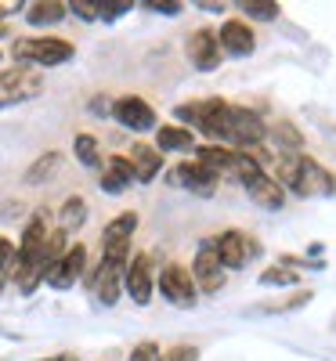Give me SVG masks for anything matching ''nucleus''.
Instances as JSON below:
<instances>
[{"label": "nucleus", "mask_w": 336, "mask_h": 361, "mask_svg": "<svg viewBox=\"0 0 336 361\" xmlns=\"http://www.w3.org/2000/svg\"><path fill=\"white\" fill-rule=\"evenodd\" d=\"M66 4L62 0H37V4H29V11H25V18L33 22V25H54V22H62L66 18Z\"/></svg>", "instance_id": "nucleus-20"}, {"label": "nucleus", "mask_w": 336, "mask_h": 361, "mask_svg": "<svg viewBox=\"0 0 336 361\" xmlns=\"http://www.w3.org/2000/svg\"><path fill=\"white\" fill-rule=\"evenodd\" d=\"M0 37H4V25H0Z\"/></svg>", "instance_id": "nucleus-34"}, {"label": "nucleus", "mask_w": 336, "mask_h": 361, "mask_svg": "<svg viewBox=\"0 0 336 361\" xmlns=\"http://www.w3.org/2000/svg\"><path fill=\"white\" fill-rule=\"evenodd\" d=\"M44 361H76L73 354H54V357H44Z\"/></svg>", "instance_id": "nucleus-33"}, {"label": "nucleus", "mask_w": 336, "mask_h": 361, "mask_svg": "<svg viewBox=\"0 0 336 361\" xmlns=\"http://www.w3.org/2000/svg\"><path fill=\"white\" fill-rule=\"evenodd\" d=\"M160 293L170 300L174 307H192V304H196L192 271H185L181 264H167V267L160 271Z\"/></svg>", "instance_id": "nucleus-6"}, {"label": "nucleus", "mask_w": 336, "mask_h": 361, "mask_svg": "<svg viewBox=\"0 0 336 361\" xmlns=\"http://www.w3.org/2000/svg\"><path fill=\"white\" fill-rule=\"evenodd\" d=\"M87 271V250L76 243V246H69L66 253H62V260H58L51 271H47V286H54V289H69V286H76V279Z\"/></svg>", "instance_id": "nucleus-11"}, {"label": "nucleus", "mask_w": 336, "mask_h": 361, "mask_svg": "<svg viewBox=\"0 0 336 361\" xmlns=\"http://www.w3.org/2000/svg\"><path fill=\"white\" fill-rule=\"evenodd\" d=\"M73 152H76V159H80L83 166H98V163H102V156H98V141L90 137V134H80V137L73 141Z\"/></svg>", "instance_id": "nucleus-23"}, {"label": "nucleus", "mask_w": 336, "mask_h": 361, "mask_svg": "<svg viewBox=\"0 0 336 361\" xmlns=\"http://www.w3.org/2000/svg\"><path fill=\"white\" fill-rule=\"evenodd\" d=\"M0 286H4V279H0Z\"/></svg>", "instance_id": "nucleus-35"}, {"label": "nucleus", "mask_w": 336, "mask_h": 361, "mask_svg": "<svg viewBox=\"0 0 336 361\" xmlns=\"http://www.w3.org/2000/svg\"><path fill=\"white\" fill-rule=\"evenodd\" d=\"M192 282H196V289H203V293H217V289L224 286V267H221V260H217V250H213V238H206V243L199 246V253H196Z\"/></svg>", "instance_id": "nucleus-8"}, {"label": "nucleus", "mask_w": 336, "mask_h": 361, "mask_svg": "<svg viewBox=\"0 0 336 361\" xmlns=\"http://www.w3.org/2000/svg\"><path fill=\"white\" fill-rule=\"evenodd\" d=\"M58 170V152H47V156H40L33 166L25 170V185H40L44 177H51Z\"/></svg>", "instance_id": "nucleus-24"}, {"label": "nucleus", "mask_w": 336, "mask_h": 361, "mask_svg": "<svg viewBox=\"0 0 336 361\" xmlns=\"http://www.w3.org/2000/svg\"><path fill=\"white\" fill-rule=\"evenodd\" d=\"M11 54H15V62L18 66H62L73 58V44L69 40H58V37H22L11 44Z\"/></svg>", "instance_id": "nucleus-2"}, {"label": "nucleus", "mask_w": 336, "mask_h": 361, "mask_svg": "<svg viewBox=\"0 0 336 361\" xmlns=\"http://www.w3.org/2000/svg\"><path fill=\"white\" fill-rule=\"evenodd\" d=\"M181 188H188V192H199V195H213V185H217V173L199 166V163H181L174 173H170Z\"/></svg>", "instance_id": "nucleus-14"}, {"label": "nucleus", "mask_w": 336, "mask_h": 361, "mask_svg": "<svg viewBox=\"0 0 336 361\" xmlns=\"http://www.w3.org/2000/svg\"><path fill=\"white\" fill-rule=\"evenodd\" d=\"M138 228V214H119L105 224L102 231V260H119V264H127L131 260V235Z\"/></svg>", "instance_id": "nucleus-4"}, {"label": "nucleus", "mask_w": 336, "mask_h": 361, "mask_svg": "<svg viewBox=\"0 0 336 361\" xmlns=\"http://www.w3.org/2000/svg\"><path fill=\"white\" fill-rule=\"evenodd\" d=\"M246 195H250L257 206H264V209H279V206L286 202L282 185H279L275 177H268V173H257V177L246 180Z\"/></svg>", "instance_id": "nucleus-15"}, {"label": "nucleus", "mask_w": 336, "mask_h": 361, "mask_svg": "<svg viewBox=\"0 0 336 361\" xmlns=\"http://www.w3.org/2000/svg\"><path fill=\"white\" fill-rule=\"evenodd\" d=\"M217 44H221V51L242 58V54H250V51H253V33H250V25H246V22H224V25H221V33H217Z\"/></svg>", "instance_id": "nucleus-16"}, {"label": "nucleus", "mask_w": 336, "mask_h": 361, "mask_svg": "<svg viewBox=\"0 0 336 361\" xmlns=\"http://www.w3.org/2000/svg\"><path fill=\"white\" fill-rule=\"evenodd\" d=\"M239 8L246 11L250 18H257V22H271V18H279V11H282L275 0H242Z\"/></svg>", "instance_id": "nucleus-22"}, {"label": "nucleus", "mask_w": 336, "mask_h": 361, "mask_svg": "<svg viewBox=\"0 0 336 361\" xmlns=\"http://www.w3.org/2000/svg\"><path fill=\"white\" fill-rule=\"evenodd\" d=\"M127 163L134 170V180H141V185H148V180L163 170V156H160V148H152V145H134Z\"/></svg>", "instance_id": "nucleus-17"}, {"label": "nucleus", "mask_w": 336, "mask_h": 361, "mask_svg": "<svg viewBox=\"0 0 336 361\" xmlns=\"http://www.w3.org/2000/svg\"><path fill=\"white\" fill-rule=\"evenodd\" d=\"M11 264H15V246H11V238L0 235V279L11 275Z\"/></svg>", "instance_id": "nucleus-26"}, {"label": "nucleus", "mask_w": 336, "mask_h": 361, "mask_svg": "<svg viewBox=\"0 0 336 361\" xmlns=\"http://www.w3.org/2000/svg\"><path fill=\"white\" fill-rule=\"evenodd\" d=\"M196 357H199V350H196V347H174L163 361H196Z\"/></svg>", "instance_id": "nucleus-32"}, {"label": "nucleus", "mask_w": 336, "mask_h": 361, "mask_svg": "<svg viewBox=\"0 0 336 361\" xmlns=\"http://www.w3.org/2000/svg\"><path fill=\"white\" fill-rule=\"evenodd\" d=\"M275 163H279L275 180L289 185L296 195H336V177L322 170L311 156H275Z\"/></svg>", "instance_id": "nucleus-1"}, {"label": "nucleus", "mask_w": 336, "mask_h": 361, "mask_svg": "<svg viewBox=\"0 0 336 361\" xmlns=\"http://www.w3.org/2000/svg\"><path fill=\"white\" fill-rule=\"evenodd\" d=\"M213 250H217V260L221 267H242L246 260H253L260 253V246L253 243L250 235H242V231H224L213 238Z\"/></svg>", "instance_id": "nucleus-9"}, {"label": "nucleus", "mask_w": 336, "mask_h": 361, "mask_svg": "<svg viewBox=\"0 0 336 361\" xmlns=\"http://www.w3.org/2000/svg\"><path fill=\"white\" fill-rule=\"evenodd\" d=\"M131 361H163V354H160V347L152 343V340H145V343H138V347H134Z\"/></svg>", "instance_id": "nucleus-27"}, {"label": "nucleus", "mask_w": 336, "mask_h": 361, "mask_svg": "<svg viewBox=\"0 0 336 361\" xmlns=\"http://www.w3.org/2000/svg\"><path fill=\"white\" fill-rule=\"evenodd\" d=\"M124 271H127V264H119V260H102V264L87 275L90 293H95L105 307H112V304H116L119 286H124Z\"/></svg>", "instance_id": "nucleus-10"}, {"label": "nucleus", "mask_w": 336, "mask_h": 361, "mask_svg": "<svg viewBox=\"0 0 336 361\" xmlns=\"http://www.w3.org/2000/svg\"><path fill=\"white\" fill-rule=\"evenodd\" d=\"M271 137H275V141H279V145H293V148L300 145V130H293L289 123H279V127H275V130H271Z\"/></svg>", "instance_id": "nucleus-28"}, {"label": "nucleus", "mask_w": 336, "mask_h": 361, "mask_svg": "<svg viewBox=\"0 0 336 361\" xmlns=\"http://www.w3.org/2000/svg\"><path fill=\"white\" fill-rule=\"evenodd\" d=\"M131 185H134V170H131L127 156H112L105 163V173H102V188L109 195H119V192H127Z\"/></svg>", "instance_id": "nucleus-18"}, {"label": "nucleus", "mask_w": 336, "mask_h": 361, "mask_svg": "<svg viewBox=\"0 0 336 361\" xmlns=\"http://www.w3.org/2000/svg\"><path fill=\"white\" fill-rule=\"evenodd\" d=\"M300 279V271H289V267H268L260 275V286H293Z\"/></svg>", "instance_id": "nucleus-25"}, {"label": "nucleus", "mask_w": 336, "mask_h": 361, "mask_svg": "<svg viewBox=\"0 0 336 361\" xmlns=\"http://www.w3.org/2000/svg\"><path fill=\"white\" fill-rule=\"evenodd\" d=\"M188 58H192V66L203 69V73L217 69V62H221L217 33H210V29H196V33L188 37Z\"/></svg>", "instance_id": "nucleus-13"}, {"label": "nucleus", "mask_w": 336, "mask_h": 361, "mask_svg": "<svg viewBox=\"0 0 336 361\" xmlns=\"http://www.w3.org/2000/svg\"><path fill=\"white\" fill-rule=\"evenodd\" d=\"M58 221H62V235H69V231H76L83 221H87V202L80 199V195H73V199H66V206H62V214H58Z\"/></svg>", "instance_id": "nucleus-21"}, {"label": "nucleus", "mask_w": 336, "mask_h": 361, "mask_svg": "<svg viewBox=\"0 0 336 361\" xmlns=\"http://www.w3.org/2000/svg\"><path fill=\"white\" fill-rule=\"evenodd\" d=\"M145 8L148 11H160V15H177L181 11L177 0H145Z\"/></svg>", "instance_id": "nucleus-30"}, {"label": "nucleus", "mask_w": 336, "mask_h": 361, "mask_svg": "<svg viewBox=\"0 0 336 361\" xmlns=\"http://www.w3.org/2000/svg\"><path fill=\"white\" fill-rule=\"evenodd\" d=\"M124 286H127V293H131L134 304H141V307H145L148 300H152V260H148L145 253H138V257H131V260H127Z\"/></svg>", "instance_id": "nucleus-12"}, {"label": "nucleus", "mask_w": 336, "mask_h": 361, "mask_svg": "<svg viewBox=\"0 0 336 361\" xmlns=\"http://www.w3.org/2000/svg\"><path fill=\"white\" fill-rule=\"evenodd\" d=\"M134 4H127V0H116V4H98V18H119L124 11H131Z\"/></svg>", "instance_id": "nucleus-29"}, {"label": "nucleus", "mask_w": 336, "mask_h": 361, "mask_svg": "<svg viewBox=\"0 0 336 361\" xmlns=\"http://www.w3.org/2000/svg\"><path fill=\"white\" fill-rule=\"evenodd\" d=\"M69 11H76L80 18H87V22H95L98 18V4H83V0H73V4H66Z\"/></svg>", "instance_id": "nucleus-31"}, {"label": "nucleus", "mask_w": 336, "mask_h": 361, "mask_svg": "<svg viewBox=\"0 0 336 361\" xmlns=\"http://www.w3.org/2000/svg\"><path fill=\"white\" fill-rule=\"evenodd\" d=\"M156 145H160V152H192L196 137H192V130H185V127H160Z\"/></svg>", "instance_id": "nucleus-19"}, {"label": "nucleus", "mask_w": 336, "mask_h": 361, "mask_svg": "<svg viewBox=\"0 0 336 361\" xmlns=\"http://www.w3.org/2000/svg\"><path fill=\"white\" fill-rule=\"evenodd\" d=\"M40 90H44V76H40V69H33V66L4 69V73H0V109L37 98Z\"/></svg>", "instance_id": "nucleus-3"}, {"label": "nucleus", "mask_w": 336, "mask_h": 361, "mask_svg": "<svg viewBox=\"0 0 336 361\" xmlns=\"http://www.w3.org/2000/svg\"><path fill=\"white\" fill-rule=\"evenodd\" d=\"M112 116H116V123H124L127 130H138V134L156 127V109H152L145 98H138V94L116 98L112 102Z\"/></svg>", "instance_id": "nucleus-7"}, {"label": "nucleus", "mask_w": 336, "mask_h": 361, "mask_svg": "<svg viewBox=\"0 0 336 361\" xmlns=\"http://www.w3.org/2000/svg\"><path fill=\"white\" fill-rule=\"evenodd\" d=\"M264 123L250 112V109H239V105H228V141L239 145V152H250L264 141Z\"/></svg>", "instance_id": "nucleus-5"}]
</instances>
